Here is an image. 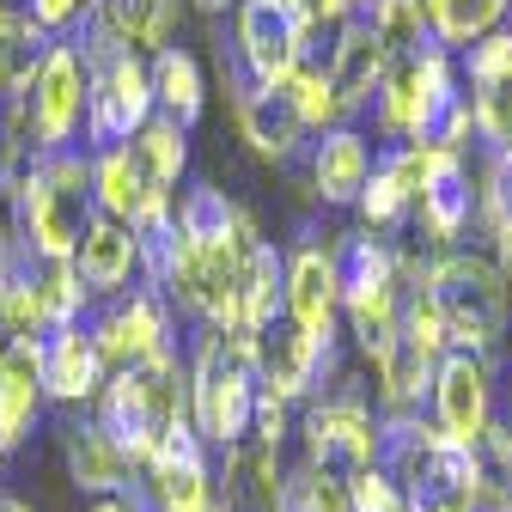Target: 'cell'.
<instances>
[{"mask_svg":"<svg viewBox=\"0 0 512 512\" xmlns=\"http://www.w3.org/2000/svg\"><path fill=\"white\" fill-rule=\"evenodd\" d=\"M366 116H372V147H470L476 141L458 55L439 43L397 55Z\"/></svg>","mask_w":512,"mask_h":512,"instance_id":"1","label":"cell"},{"mask_svg":"<svg viewBox=\"0 0 512 512\" xmlns=\"http://www.w3.org/2000/svg\"><path fill=\"white\" fill-rule=\"evenodd\" d=\"M7 226L19 232L25 250L49 256V263H68L80 232L92 226V153L68 147V153H43L25 159L7 183Z\"/></svg>","mask_w":512,"mask_h":512,"instance_id":"2","label":"cell"},{"mask_svg":"<svg viewBox=\"0 0 512 512\" xmlns=\"http://www.w3.org/2000/svg\"><path fill=\"white\" fill-rule=\"evenodd\" d=\"M427 299L439 311V330L452 342V354H482V360L500 354L512 330V287L488 250H470V244L439 250L433 275H427Z\"/></svg>","mask_w":512,"mask_h":512,"instance_id":"3","label":"cell"},{"mask_svg":"<svg viewBox=\"0 0 512 512\" xmlns=\"http://www.w3.org/2000/svg\"><path fill=\"white\" fill-rule=\"evenodd\" d=\"M189 366V427L208 452H232L250 439L256 421V360L244 336L226 330H202L196 348L183 354Z\"/></svg>","mask_w":512,"mask_h":512,"instance_id":"4","label":"cell"},{"mask_svg":"<svg viewBox=\"0 0 512 512\" xmlns=\"http://www.w3.org/2000/svg\"><path fill=\"white\" fill-rule=\"evenodd\" d=\"M372 452H378V415L360 397V384L336 372V384H324L305 403V470L330 482H354L372 470Z\"/></svg>","mask_w":512,"mask_h":512,"instance_id":"5","label":"cell"},{"mask_svg":"<svg viewBox=\"0 0 512 512\" xmlns=\"http://www.w3.org/2000/svg\"><path fill=\"white\" fill-rule=\"evenodd\" d=\"M311 13L305 0H238L232 7V55L256 86H287L311 49Z\"/></svg>","mask_w":512,"mask_h":512,"instance_id":"6","label":"cell"},{"mask_svg":"<svg viewBox=\"0 0 512 512\" xmlns=\"http://www.w3.org/2000/svg\"><path fill=\"white\" fill-rule=\"evenodd\" d=\"M92 342L104 354V372H128V366H153L165 354H177V311L165 305V293L153 287H128L104 305L86 311Z\"/></svg>","mask_w":512,"mask_h":512,"instance_id":"7","label":"cell"},{"mask_svg":"<svg viewBox=\"0 0 512 512\" xmlns=\"http://www.w3.org/2000/svg\"><path fill=\"white\" fill-rule=\"evenodd\" d=\"M220 80H226V104H232V128H238V141L256 153V159H269V165H293L305 147H311V128L299 122L287 86H256L244 68H238V55L226 49L220 37Z\"/></svg>","mask_w":512,"mask_h":512,"instance_id":"8","label":"cell"},{"mask_svg":"<svg viewBox=\"0 0 512 512\" xmlns=\"http://www.w3.org/2000/svg\"><path fill=\"white\" fill-rule=\"evenodd\" d=\"M415 226L433 250H458L476 226V165L470 147H421L415 183Z\"/></svg>","mask_w":512,"mask_h":512,"instance_id":"9","label":"cell"},{"mask_svg":"<svg viewBox=\"0 0 512 512\" xmlns=\"http://www.w3.org/2000/svg\"><path fill=\"white\" fill-rule=\"evenodd\" d=\"M458 80L470 98V128L482 153H512V25L458 49Z\"/></svg>","mask_w":512,"mask_h":512,"instance_id":"10","label":"cell"},{"mask_svg":"<svg viewBox=\"0 0 512 512\" xmlns=\"http://www.w3.org/2000/svg\"><path fill=\"white\" fill-rule=\"evenodd\" d=\"M250 360H256V391H269L275 403H311L324 372H336V348L311 342L293 317L281 311L263 336H250Z\"/></svg>","mask_w":512,"mask_h":512,"instance_id":"11","label":"cell"},{"mask_svg":"<svg viewBox=\"0 0 512 512\" xmlns=\"http://www.w3.org/2000/svg\"><path fill=\"white\" fill-rule=\"evenodd\" d=\"M427 397H433V427L445 439H452V445H476L494 427V415H500V403H494V360L445 354Z\"/></svg>","mask_w":512,"mask_h":512,"instance_id":"12","label":"cell"},{"mask_svg":"<svg viewBox=\"0 0 512 512\" xmlns=\"http://www.w3.org/2000/svg\"><path fill=\"white\" fill-rule=\"evenodd\" d=\"M135 494L147 512H202L214 500V464H208V445L196 439V427H177L159 445V458L141 470Z\"/></svg>","mask_w":512,"mask_h":512,"instance_id":"13","label":"cell"},{"mask_svg":"<svg viewBox=\"0 0 512 512\" xmlns=\"http://www.w3.org/2000/svg\"><path fill=\"white\" fill-rule=\"evenodd\" d=\"M37 378H43V403L61 409H86L104 384V354L92 342V324L74 317V324H55L37 336Z\"/></svg>","mask_w":512,"mask_h":512,"instance_id":"14","label":"cell"},{"mask_svg":"<svg viewBox=\"0 0 512 512\" xmlns=\"http://www.w3.org/2000/svg\"><path fill=\"white\" fill-rule=\"evenodd\" d=\"M391 61H397V55L372 37L366 19L336 25V37H330V61H324V80H330V98H336V116H342V122H360V116L372 110L384 74H391Z\"/></svg>","mask_w":512,"mask_h":512,"instance_id":"15","label":"cell"},{"mask_svg":"<svg viewBox=\"0 0 512 512\" xmlns=\"http://www.w3.org/2000/svg\"><path fill=\"white\" fill-rule=\"evenodd\" d=\"M372 135L360 122H342V128H324V135H311V147L299 153L305 159V177H311V196L324 208H354L360 189L372 177Z\"/></svg>","mask_w":512,"mask_h":512,"instance_id":"16","label":"cell"},{"mask_svg":"<svg viewBox=\"0 0 512 512\" xmlns=\"http://www.w3.org/2000/svg\"><path fill=\"white\" fill-rule=\"evenodd\" d=\"M68 263H74V275H80V287H86L92 305H104V299H116V293H128V287H141V244H135V226L104 220V214H92V226L80 232V244H74Z\"/></svg>","mask_w":512,"mask_h":512,"instance_id":"17","label":"cell"},{"mask_svg":"<svg viewBox=\"0 0 512 512\" xmlns=\"http://www.w3.org/2000/svg\"><path fill=\"white\" fill-rule=\"evenodd\" d=\"M281 311L293 317V324L311 336L336 348V324H342V293H336V269H330V250L324 244H299L287 256V287H281Z\"/></svg>","mask_w":512,"mask_h":512,"instance_id":"18","label":"cell"},{"mask_svg":"<svg viewBox=\"0 0 512 512\" xmlns=\"http://www.w3.org/2000/svg\"><path fill=\"white\" fill-rule=\"evenodd\" d=\"M415 183H421V147H378L372 153V177L360 189V232L391 238L415 220Z\"/></svg>","mask_w":512,"mask_h":512,"instance_id":"19","label":"cell"},{"mask_svg":"<svg viewBox=\"0 0 512 512\" xmlns=\"http://www.w3.org/2000/svg\"><path fill=\"white\" fill-rule=\"evenodd\" d=\"M92 208H98L104 220L141 226V220L165 214L171 196L147 177V165L135 159V147H110V153H92Z\"/></svg>","mask_w":512,"mask_h":512,"instance_id":"20","label":"cell"},{"mask_svg":"<svg viewBox=\"0 0 512 512\" xmlns=\"http://www.w3.org/2000/svg\"><path fill=\"white\" fill-rule=\"evenodd\" d=\"M281 287H287V256L275 238H256L238 263V287H232V311H226V336H263L281 317Z\"/></svg>","mask_w":512,"mask_h":512,"instance_id":"21","label":"cell"},{"mask_svg":"<svg viewBox=\"0 0 512 512\" xmlns=\"http://www.w3.org/2000/svg\"><path fill=\"white\" fill-rule=\"evenodd\" d=\"M37 415H43L37 342H0V458L31 439Z\"/></svg>","mask_w":512,"mask_h":512,"instance_id":"22","label":"cell"},{"mask_svg":"<svg viewBox=\"0 0 512 512\" xmlns=\"http://www.w3.org/2000/svg\"><path fill=\"white\" fill-rule=\"evenodd\" d=\"M61 464H68V482L92 500L104 494H128L135 488V470L110 445V433H98V421H68L61 427Z\"/></svg>","mask_w":512,"mask_h":512,"instance_id":"23","label":"cell"},{"mask_svg":"<svg viewBox=\"0 0 512 512\" xmlns=\"http://www.w3.org/2000/svg\"><path fill=\"white\" fill-rule=\"evenodd\" d=\"M220 458H226V482H214V488H220L226 512H281L287 476H281V452H275V445L244 439V445H232V452H220Z\"/></svg>","mask_w":512,"mask_h":512,"instance_id":"24","label":"cell"},{"mask_svg":"<svg viewBox=\"0 0 512 512\" xmlns=\"http://www.w3.org/2000/svg\"><path fill=\"white\" fill-rule=\"evenodd\" d=\"M147 86H153V116H165V122H177L183 135L202 122V110H208V80H202V61L189 55V49H159L153 61H147Z\"/></svg>","mask_w":512,"mask_h":512,"instance_id":"25","label":"cell"},{"mask_svg":"<svg viewBox=\"0 0 512 512\" xmlns=\"http://www.w3.org/2000/svg\"><path fill=\"white\" fill-rule=\"evenodd\" d=\"M92 13L104 19V31H110L128 55L153 61V55H159V49H171V37H177L183 0H98Z\"/></svg>","mask_w":512,"mask_h":512,"instance_id":"26","label":"cell"},{"mask_svg":"<svg viewBox=\"0 0 512 512\" xmlns=\"http://www.w3.org/2000/svg\"><path fill=\"white\" fill-rule=\"evenodd\" d=\"M421 7H427V31H433V43L458 55V49H470L476 37H488V31L506 25L512 0H421Z\"/></svg>","mask_w":512,"mask_h":512,"instance_id":"27","label":"cell"},{"mask_svg":"<svg viewBox=\"0 0 512 512\" xmlns=\"http://www.w3.org/2000/svg\"><path fill=\"white\" fill-rule=\"evenodd\" d=\"M43 31L25 19V7H13V0H0V104H7L25 80H31V68H37V55H43Z\"/></svg>","mask_w":512,"mask_h":512,"instance_id":"28","label":"cell"},{"mask_svg":"<svg viewBox=\"0 0 512 512\" xmlns=\"http://www.w3.org/2000/svg\"><path fill=\"white\" fill-rule=\"evenodd\" d=\"M128 147H135V159L147 165V177L165 189V196H177V183L189 177V135H183V128L165 122V116H153Z\"/></svg>","mask_w":512,"mask_h":512,"instance_id":"29","label":"cell"},{"mask_svg":"<svg viewBox=\"0 0 512 512\" xmlns=\"http://www.w3.org/2000/svg\"><path fill=\"white\" fill-rule=\"evenodd\" d=\"M476 226L488 238H512V153H488V171L476 183Z\"/></svg>","mask_w":512,"mask_h":512,"instance_id":"30","label":"cell"},{"mask_svg":"<svg viewBox=\"0 0 512 512\" xmlns=\"http://www.w3.org/2000/svg\"><path fill=\"white\" fill-rule=\"evenodd\" d=\"M92 7H98V0H25V19L55 43V37H74Z\"/></svg>","mask_w":512,"mask_h":512,"instance_id":"31","label":"cell"},{"mask_svg":"<svg viewBox=\"0 0 512 512\" xmlns=\"http://www.w3.org/2000/svg\"><path fill=\"white\" fill-rule=\"evenodd\" d=\"M311 25H354L366 13V0H305Z\"/></svg>","mask_w":512,"mask_h":512,"instance_id":"32","label":"cell"},{"mask_svg":"<svg viewBox=\"0 0 512 512\" xmlns=\"http://www.w3.org/2000/svg\"><path fill=\"white\" fill-rule=\"evenodd\" d=\"M92 512H147V506H141L135 488H128V494H104V500H92Z\"/></svg>","mask_w":512,"mask_h":512,"instance_id":"33","label":"cell"},{"mask_svg":"<svg viewBox=\"0 0 512 512\" xmlns=\"http://www.w3.org/2000/svg\"><path fill=\"white\" fill-rule=\"evenodd\" d=\"M7 183H13V153H7V141H0V202H7Z\"/></svg>","mask_w":512,"mask_h":512,"instance_id":"34","label":"cell"},{"mask_svg":"<svg viewBox=\"0 0 512 512\" xmlns=\"http://www.w3.org/2000/svg\"><path fill=\"white\" fill-rule=\"evenodd\" d=\"M196 7H202L208 19H220V13H232V7H238V0H196Z\"/></svg>","mask_w":512,"mask_h":512,"instance_id":"35","label":"cell"},{"mask_svg":"<svg viewBox=\"0 0 512 512\" xmlns=\"http://www.w3.org/2000/svg\"><path fill=\"white\" fill-rule=\"evenodd\" d=\"M0 512H37V506H31V500H13V494H7V500H0Z\"/></svg>","mask_w":512,"mask_h":512,"instance_id":"36","label":"cell"}]
</instances>
